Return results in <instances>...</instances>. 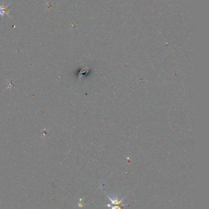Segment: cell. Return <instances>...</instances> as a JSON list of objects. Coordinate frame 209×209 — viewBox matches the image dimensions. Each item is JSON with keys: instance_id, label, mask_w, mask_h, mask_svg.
<instances>
[{"instance_id": "obj_1", "label": "cell", "mask_w": 209, "mask_h": 209, "mask_svg": "<svg viewBox=\"0 0 209 209\" xmlns=\"http://www.w3.org/2000/svg\"><path fill=\"white\" fill-rule=\"evenodd\" d=\"M9 6V5H8ZM8 6H4V7H2V6H0V16H3L5 14H8L9 12H8Z\"/></svg>"}, {"instance_id": "obj_2", "label": "cell", "mask_w": 209, "mask_h": 209, "mask_svg": "<svg viewBox=\"0 0 209 209\" xmlns=\"http://www.w3.org/2000/svg\"><path fill=\"white\" fill-rule=\"evenodd\" d=\"M123 206V205H116L115 206L112 207V206H110L107 205L106 206H107V207H111V209H122L121 206Z\"/></svg>"}]
</instances>
